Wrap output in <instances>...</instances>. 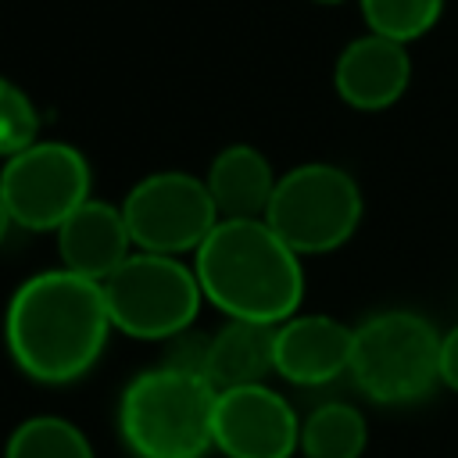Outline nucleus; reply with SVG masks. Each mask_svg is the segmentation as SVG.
<instances>
[{"instance_id":"obj_1","label":"nucleus","mask_w":458,"mask_h":458,"mask_svg":"<svg viewBox=\"0 0 458 458\" xmlns=\"http://www.w3.org/2000/svg\"><path fill=\"white\" fill-rule=\"evenodd\" d=\"M111 315L100 283L68 268L21 279L4 308V344L21 376L43 386L82 379L104 354Z\"/></svg>"},{"instance_id":"obj_2","label":"nucleus","mask_w":458,"mask_h":458,"mask_svg":"<svg viewBox=\"0 0 458 458\" xmlns=\"http://www.w3.org/2000/svg\"><path fill=\"white\" fill-rule=\"evenodd\" d=\"M200 293L225 318L283 326L301 311L304 268L265 218H218L193 254Z\"/></svg>"},{"instance_id":"obj_3","label":"nucleus","mask_w":458,"mask_h":458,"mask_svg":"<svg viewBox=\"0 0 458 458\" xmlns=\"http://www.w3.org/2000/svg\"><path fill=\"white\" fill-rule=\"evenodd\" d=\"M215 397L204 376L172 365L143 369L118 397V437L132 458H204L215 451Z\"/></svg>"},{"instance_id":"obj_4","label":"nucleus","mask_w":458,"mask_h":458,"mask_svg":"<svg viewBox=\"0 0 458 458\" xmlns=\"http://www.w3.org/2000/svg\"><path fill=\"white\" fill-rule=\"evenodd\" d=\"M354 386L386 408H404L440 383V329L411 308H383L354 326Z\"/></svg>"},{"instance_id":"obj_5","label":"nucleus","mask_w":458,"mask_h":458,"mask_svg":"<svg viewBox=\"0 0 458 458\" xmlns=\"http://www.w3.org/2000/svg\"><path fill=\"white\" fill-rule=\"evenodd\" d=\"M365 215L358 179L333 161H304L279 175L265 222L301 258L344 247Z\"/></svg>"},{"instance_id":"obj_6","label":"nucleus","mask_w":458,"mask_h":458,"mask_svg":"<svg viewBox=\"0 0 458 458\" xmlns=\"http://www.w3.org/2000/svg\"><path fill=\"white\" fill-rule=\"evenodd\" d=\"M111 326L132 340H161L193 329L200 311V283L193 265L168 254L132 250L104 283Z\"/></svg>"},{"instance_id":"obj_7","label":"nucleus","mask_w":458,"mask_h":458,"mask_svg":"<svg viewBox=\"0 0 458 458\" xmlns=\"http://www.w3.org/2000/svg\"><path fill=\"white\" fill-rule=\"evenodd\" d=\"M122 215L136 250L147 254H197L208 233L218 225V208L204 175L182 168H161L132 182L122 197Z\"/></svg>"},{"instance_id":"obj_8","label":"nucleus","mask_w":458,"mask_h":458,"mask_svg":"<svg viewBox=\"0 0 458 458\" xmlns=\"http://www.w3.org/2000/svg\"><path fill=\"white\" fill-rule=\"evenodd\" d=\"M93 172L86 154L64 140H36L0 168V197L14 225L57 233L61 222L89 200Z\"/></svg>"},{"instance_id":"obj_9","label":"nucleus","mask_w":458,"mask_h":458,"mask_svg":"<svg viewBox=\"0 0 458 458\" xmlns=\"http://www.w3.org/2000/svg\"><path fill=\"white\" fill-rule=\"evenodd\" d=\"M211 433L222 458H293L301 451V415L268 383L218 390Z\"/></svg>"},{"instance_id":"obj_10","label":"nucleus","mask_w":458,"mask_h":458,"mask_svg":"<svg viewBox=\"0 0 458 458\" xmlns=\"http://www.w3.org/2000/svg\"><path fill=\"white\" fill-rule=\"evenodd\" d=\"M354 326L322 315L297 311L276 326V376L293 386H326L351 372Z\"/></svg>"},{"instance_id":"obj_11","label":"nucleus","mask_w":458,"mask_h":458,"mask_svg":"<svg viewBox=\"0 0 458 458\" xmlns=\"http://www.w3.org/2000/svg\"><path fill=\"white\" fill-rule=\"evenodd\" d=\"M411 86V57L404 43L376 32L354 36L333 61V89L354 111H386Z\"/></svg>"},{"instance_id":"obj_12","label":"nucleus","mask_w":458,"mask_h":458,"mask_svg":"<svg viewBox=\"0 0 458 458\" xmlns=\"http://www.w3.org/2000/svg\"><path fill=\"white\" fill-rule=\"evenodd\" d=\"M54 236H57L61 268H68L82 279H93V283H104L136 250L125 215H122V204H107L97 197H89L82 208H75Z\"/></svg>"},{"instance_id":"obj_13","label":"nucleus","mask_w":458,"mask_h":458,"mask_svg":"<svg viewBox=\"0 0 458 458\" xmlns=\"http://www.w3.org/2000/svg\"><path fill=\"white\" fill-rule=\"evenodd\" d=\"M204 182L218 208V218H265L279 175L258 147L229 143L211 157Z\"/></svg>"},{"instance_id":"obj_14","label":"nucleus","mask_w":458,"mask_h":458,"mask_svg":"<svg viewBox=\"0 0 458 458\" xmlns=\"http://www.w3.org/2000/svg\"><path fill=\"white\" fill-rule=\"evenodd\" d=\"M276 372V326L225 318L208 340L204 379L215 390L265 383Z\"/></svg>"},{"instance_id":"obj_15","label":"nucleus","mask_w":458,"mask_h":458,"mask_svg":"<svg viewBox=\"0 0 458 458\" xmlns=\"http://www.w3.org/2000/svg\"><path fill=\"white\" fill-rule=\"evenodd\" d=\"M365 444H369V422L347 401L315 404L301 419V454L304 458H361Z\"/></svg>"},{"instance_id":"obj_16","label":"nucleus","mask_w":458,"mask_h":458,"mask_svg":"<svg viewBox=\"0 0 458 458\" xmlns=\"http://www.w3.org/2000/svg\"><path fill=\"white\" fill-rule=\"evenodd\" d=\"M4 458H97L89 437L64 415H29L21 419L7 444Z\"/></svg>"},{"instance_id":"obj_17","label":"nucleus","mask_w":458,"mask_h":458,"mask_svg":"<svg viewBox=\"0 0 458 458\" xmlns=\"http://www.w3.org/2000/svg\"><path fill=\"white\" fill-rule=\"evenodd\" d=\"M444 7L447 0H358L365 29L404 47L433 32Z\"/></svg>"},{"instance_id":"obj_18","label":"nucleus","mask_w":458,"mask_h":458,"mask_svg":"<svg viewBox=\"0 0 458 458\" xmlns=\"http://www.w3.org/2000/svg\"><path fill=\"white\" fill-rule=\"evenodd\" d=\"M36 140H39V111L32 97L18 82L0 75V157L7 161L25 147H32Z\"/></svg>"},{"instance_id":"obj_19","label":"nucleus","mask_w":458,"mask_h":458,"mask_svg":"<svg viewBox=\"0 0 458 458\" xmlns=\"http://www.w3.org/2000/svg\"><path fill=\"white\" fill-rule=\"evenodd\" d=\"M440 383L458 394V322L440 333Z\"/></svg>"},{"instance_id":"obj_20","label":"nucleus","mask_w":458,"mask_h":458,"mask_svg":"<svg viewBox=\"0 0 458 458\" xmlns=\"http://www.w3.org/2000/svg\"><path fill=\"white\" fill-rule=\"evenodd\" d=\"M11 225H14V218H11V211H7V204H4V197H0V243L7 240Z\"/></svg>"},{"instance_id":"obj_21","label":"nucleus","mask_w":458,"mask_h":458,"mask_svg":"<svg viewBox=\"0 0 458 458\" xmlns=\"http://www.w3.org/2000/svg\"><path fill=\"white\" fill-rule=\"evenodd\" d=\"M311 4H326V7H333V4H344V0H311Z\"/></svg>"},{"instance_id":"obj_22","label":"nucleus","mask_w":458,"mask_h":458,"mask_svg":"<svg viewBox=\"0 0 458 458\" xmlns=\"http://www.w3.org/2000/svg\"><path fill=\"white\" fill-rule=\"evenodd\" d=\"M129 458H132V454H129Z\"/></svg>"}]
</instances>
